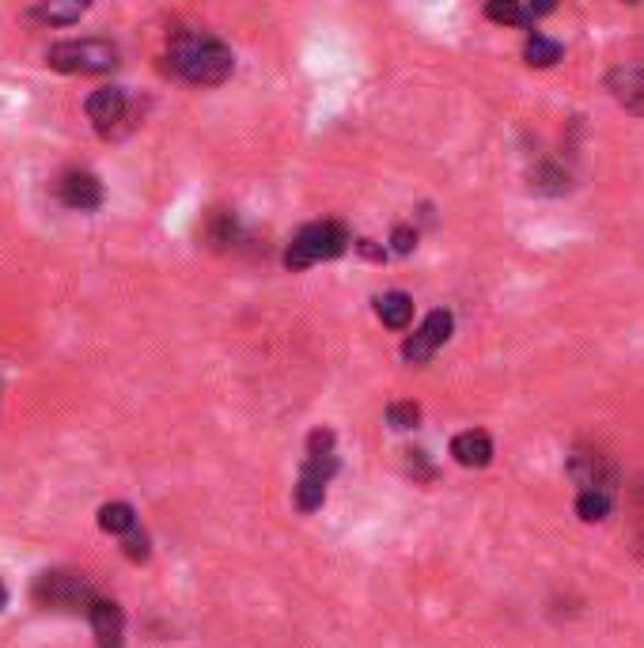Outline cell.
I'll return each mask as SVG.
<instances>
[{
	"instance_id": "cell-1",
	"label": "cell",
	"mask_w": 644,
	"mask_h": 648,
	"mask_svg": "<svg viewBox=\"0 0 644 648\" xmlns=\"http://www.w3.org/2000/svg\"><path fill=\"white\" fill-rule=\"evenodd\" d=\"M171 69L186 84H225L235 69L231 50L209 31H179L171 38Z\"/></svg>"
},
{
	"instance_id": "cell-2",
	"label": "cell",
	"mask_w": 644,
	"mask_h": 648,
	"mask_svg": "<svg viewBox=\"0 0 644 648\" xmlns=\"http://www.w3.org/2000/svg\"><path fill=\"white\" fill-rule=\"evenodd\" d=\"M345 247H349V232L337 220H319V224H308L296 232V240L288 243L285 251V266L288 269H308L315 262L337 258Z\"/></svg>"
},
{
	"instance_id": "cell-3",
	"label": "cell",
	"mask_w": 644,
	"mask_h": 648,
	"mask_svg": "<svg viewBox=\"0 0 644 648\" xmlns=\"http://www.w3.org/2000/svg\"><path fill=\"white\" fill-rule=\"evenodd\" d=\"M49 69L57 72H84V77H103V72L118 69V50L103 38H72V43H57L46 54Z\"/></svg>"
},
{
	"instance_id": "cell-4",
	"label": "cell",
	"mask_w": 644,
	"mask_h": 648,
	"mask_svg": "<svg viewBox=\"0 0 644 648\" xmlns=\"http://www.w3.org/2000/svg\"><path fill=\"white\" fill-rule=\"evenodd\" d=\"M35 599L43 606H54V611H80V606L88 611L95 603V588L84 572L57 569L35 580Z\"/></svg>"
},
{
	"instance_id": "cell-5",
	"label": "cell",
	"mask_w": 644,
	"mask_h": 648,
	"mask_svg": "<svg viewBox=\"0 0 644 648\" xmlns=\"http://www.w3.org/2000/svg\"><path fill=\"white\" fill-rule=\"evenodd\" d=\"M568 478L584 489H599V494H614L618 486V466L610 463L602 451H591V448H576L573 455H568Z\"/></svg>"
},
{
	"instance_id": "cell-6",
	"label": "cell",
	"mask_w": 644,
	"mask_h": 648,
	"mask_svg": "<svg viewBox=\"0 0 644 648\" xmlns=\"http://www.w3.org/2000/svg\"><path fill=\"white\" fill-rule=\"evenodd\" d=\"M451 326H456L451 311H433V315H428L425 323H421L417 331L402 342V357H406L410 364H425V360L451 338Z\"/></svg>"
},
{
	"instance_id": "cell-7",
	"label": "cell",
	"mask_w": 644,
	"mask_h": 648,
	"mask_svg": "<svg viewBox=\"0 0 644 648\" xmlns=\"http://www.w3.org/2000/svg\"><path fill=\"white\" fill-rule=\"evenodd\" d=\"M84 111H88V118L95 121L99 134L111 137L114 129H118L122 121H126V114H129V100H126V92H122V88H99V92L88 95Z\"/></svg>"
},
{
	"instance_id": "cell-8",
	"label": "cell",
	"mask_w": 644,
	"mask_h": 648,
	"mask_svg": "<svg viewBox=\"0 0 644 648\" xmlns=\"http://www.w3.org/2000/svg\"><path fill=\"white\" fill-rule=\"evenodd\" d=\"M57 198L61 205H69V209H99L103 205V183L92 175V171H65L61 178H57Z\"/></svg>"
},
{
	"instance_id": "cell-9",
	"label": "cell",
	"mask_w": 644,
	"mask_h": 648,
	"mask_svg": "<svg viewBox=\"0 0 644 648\" xmlns=\"http://www.w3.org/2000/svg\"><path fill=\"white\" fill-rule=\"evenodd\" d=\"M607 88L630 114H644V69L641 65H618V69H610Z\"/></svg>"
},
{
	"instance_id": "cell-10",
	"label": "cell",
	"mask_w": 644,
	"mask_h": 648,
	"mask_svg": "<svg viewBox=\"0 0 644 648\" xmlns=\"http://www.w3.org/2000/svg\"><path fill=\"white\" fill-rule=\"evenodd\" d=\"M88 618H92L99 648H122V637H126V618H122L118 603H111V599H95V603L88 606Z\"/></svg>"
},
{
	"instance_id": "cell-11",
	"label": "cell",
	"mask_w": 644,
	"mask_h": 648,
	"mask_svg": "<svg viewBox=\"0 0 644 648\" xmlns=\"http://www.w3.org/2000/svg\"><path fill=\"white\" fill-rule=\"evenodd\" d=\"M451 455H456L459 466H490V459H493L490 432H482V429L459 432V437L451 440Z\"/></svg>"
},
{
	"instance_id": "cell-12",
	"label": "cell",
	"mask_w": 644,
	"mask_h": 648,
	"mask_svg": "<svg viewBox=\"0 0 644 648\" xmlns=\"http://www.w3.org/2000/svg\"><path fill=\"white\" fill-rule=\"evenodd\" d=\"M547 12H553V4H516V0H493V4H485L490 20L511 23V27H527V23H534Z\"/></svg>"
},
{
	"instance_id": "cell-13",
	"label": "cell",
	"mask_w": 644,
	"mask_h": 648,
	"mask_svg": "<svg viewBox=\"0 0 644 648\" xmlns=\"http://www.w3.org/2000/svg\"><path fill=\"white\" fill-rule=\"evenodd\" d=\"M376 315L383 319V326L391 331H406L410 319H414V300L406 292H387V297L376 300Z\"/></svg>"
},
{
	"instance_id": "cell-14",
	"label": "cell",
	"mask_w": 644,
	"mask_h": 648,
	"mask_svg": "<svg viewBox=\"0 0 644 648\" xmlns=\"http://www.w3.org/2000/svg\"><path fill=\"white\" fill-rule=\"evenodd\" d=\"M99 528H103L106 535H122V539H126L129 531H137L134 508H129L126 500H114V505H103V508H99Z\"/></svg>"
},
{
	"instance_id": "cell-15",
	"label": "cell",
	"mask_w": 644,
	"mask_h": 648,
	"mask_svg": "<svg viewBox=\"0 0 644 648\" xmlns=\"http://www.w3.org/2000/svg\"><path fill=\"white\" fill-rule=\"evenodd\" d=\"M88 12V4H38L27 12V20H38V23H49V27H65V23H77L80 15Z\"/></svg>"
},
{
	"instance_id": "cell-16",
	"label": "cell",
	"mask_w": 644,
	"mask_h": 648,
	"mask_svg": "<svg viewBox=\"0 0 644 648\" xmlns=\"http://www.w3.org/2000/svg\"><path fill=\"white\" fill-rule=\"evenodd\" d=\"M524 57L527 65H534V69H550V65L561 61V43H553V38H542V35H531L524 46Z\"/></svg>"
},
{
	"instance_id": "cell-17",
	"label": "cell",
	"mask_w": 644,
	"mask_h": 648,
	"mask_svg": "<svg viewBox=\"0 0 644 648\" xmlns=\"http://www.w3.org/2000/svg\"><path fill=\"white\" fill-rule=\"evenodd\" d=\"M607 512H610V494H599V489H584V494L576 497V516H580L584 523L607 520Z\"/></svg>"
},
{
	"instance_id": "cell-18",
	"label": "cell",
	"mask_w": 644,
	"mask_h": 648,
	"mask_svg": "<svg viewBox=\"0 0 644 648\" xmlns=\"http://www.w3.org/2000/svg\"><path fill=\"white\" fill-rule=\"evenodd\" d=\"M235 235H239L235 217H231L228 209L212 212V217H209V240H212V247H231V243H235Z\"/></svg>"
},
{
	"instance_id": "cell-19",
	"label": "cell",
	"mask_w": 644,
	"mask_h": 648,
	"mask_svg": "<svg viewBox=\"0 0 644 648\" xmlns=\"http://www.w3.org/2000/svg\"><path fill=\"white\" fill-rule=\"evenodd\" d=\"M322 500H326V486L300 474V482H296V508L300 512H315V508H322Z\"/></svg>"
},
{
	"instance_id": "cell-20",
	"label": "cell",
	"mask_w": 644,
	"mask_h": 648,
	"mask_svg": "<svg viewBox=\"0 0 644 648\" xmlns=\"http://www.w3.org/2000/svg\"><path fill=\"white\" fill-rule=\"evenodd\" d=\"M387 421H391L394 429H414L421 421V406L417 402H394V406L387 409Z\"/></svg>"
},
{
	"instance_id": "cell-21",
	"label": "cell",
	"mask_w": 644,
	"mask_h": 648,
	"mask_svg": "<svg viewBox=\"0 0 644 648\" xmlns=\"http://www.w3.org/2000/svg\"><path fill=\"white\" fill-rule=\"evenodd\" d=\"M531 178H534V186H539V190H550V194L568 190V175H565V171H557V167H539Z\"/></svg>"
},
{
	"instance_id": "cell-22",
	"label": "cell",
	"mask_w": 644,
	"mask_h": 648,
	"mask_svg": "<svg viewBox=\"0 0 644 648\" xmlns=\"http://www.w3.org/2000/svg\"><path fill=\"white\" fill-rule=\"evenodd\" d=\"M122 554H126L129 562H148V535H137V531H129V535L122 539Z\"/></svg>"
},
{
	"instance_id": "cell-23",
	"label": "cell",
	"mask_w": 644,
	"mask_h": 648,
	"mask_svg": "<svg viewBox=\"0 0 644 648\" xmlns=\"http://www.w3.org/2000/svg\"><path fill=\"white\" fill-rule=\"evenodd\" d=\"M308 455H334V432L330 429H315L308 437Z\"/></svg>"
},
{
	"instance_id": "cell-24",
	"label": "cell",
	"mask_w": 644,
	"mask_h": 648,
	"mask_svg": "<svg viewBox=\"0 0 644 648\" xmlns=\"http://www.w3.org/2000/svg\"><path fill=\"white\" fill-rule=\"evenodd\" d=\"M391 243H394V251H399V254H410V251L417 247V232H414V228L402 224V228H394Z\"/></svg>"
},
{
	"instance_id": "cell-25",
	"label": "cell",
	"mask_w": 644,
	"mask_h": 648,
	"mask_svg": "<svg viewBox=\"0 0 644 648\" xmlns=\"http://www.w3.org/2000/svg\"><path fill=\"white\" fill-rule=\"evenodd\" d=\"M410 455V474H417V478H433V466L425 463V451H406Z\"/></svg>"
},
{
	"instance_id": "cell-26",
	"label": "cell",
	"mask_w": 644,
	"mask_h": 648,
	"mask_svg": "<svg viewBox=\"0 0 644 648\" xmlns=\"http://www.w3.org/2000/svg\"><path fill=\"white\" fill-rule=\"evenodd\" d=\"M4 603H8V592H4V585H0V611H4Z\"/></svg>"
}]
</instances>
